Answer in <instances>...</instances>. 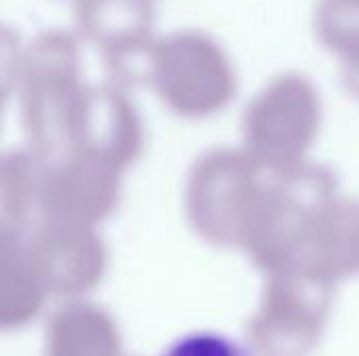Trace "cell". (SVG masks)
Segmentation results:
<instances>
[{
    "label": "cell",
    "mask_w": 359,
    "mask_h": 356,
    "mask_svg": "<svg viewBox=\"0 0 359 356\" xmlns=\"http://www.w3.org/2000/svg\"><path fill=\"white\" fill-rule=\"evenodd\" d=\"M158 356H255L240 340L221 332H189L166 344Z\"/></svg>",
    "instance_id": "6da1fadb"
}]
</instances>
